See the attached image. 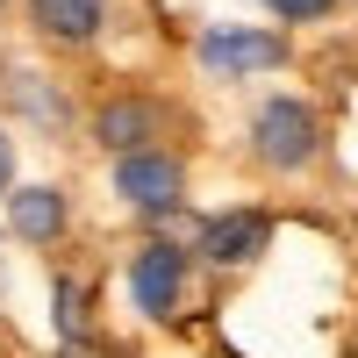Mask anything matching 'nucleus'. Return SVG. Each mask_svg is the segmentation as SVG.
Instances as JSON below:
<instances>
[{
	"instance_id": "nucleus-1",
	"label": "nucleus",
	"mask_w": 358,
	"mask_h": 358,
	"mask_svg": "<svg viewBox=\"0 0 358 358\" xmlns=\"http://www.w3.org/2000/svg\"><path fill=\"white\" fill-rule=\"evenodd\" d=\"M179 129V108L158 86H108V94L86 108V136H94L101 158H136V151H165Z\"/></svg>"
},
{
	"instance_id": "nucleus-2",
	"label": "nucleus",
	"mask_w": 358,
	"mask_h": 358,
	"mask_svg": "<svg viewBox=\"0 0 358 358\" xmlns=\"http://www.w3.org/2000/svg\"><path fill=\"white\" fill-rule=\"evenodd\" d=\"M322 143H330V129H322V108L315 101H301V94H265L251 108V158H258V172L301 179L322 158Z\"/></svg>"
},
{
	"instance_id": "nucleus-3",
	"label": "nucleus",
	"mask_w": 358,
	"mask_h": 358,
	"mask_svg": "<svg viewBox=\"0 0 358 358\" xmlns=\"http://www.w3.org/2000/svg\"><path fill=\"white\" fill-rule=\"evenodd\" d=\"M194 65L201 79H222V86H244L287 65V29H265V22H208L194 36Z\"/></svg>"
},
{
	"instance_id": "nucleus-4",
	"label": "nucleus",
	"mask_w": 358,
	"mask_h": 358,
	"mask_svg": "<svg viewBox=\"0 0 358 358\" xmlns=\"http://www.w3.org/2000/svg\"><path fill=\"white\" fill-rule=\"evenodd\" d=\"M129 301L143 322H172L179 308H187V280H194V244L187 236H143V244L129 251Z\"/></svg>"
},
{
	"instance_id": "nucleus-5",
	"label": "nucleus",
	"mask_w": 358,
	"mask_h": 358,
	"mask_svg": "<svg viewBox=\"0 0 358 358\" xmlns=\"http://www.w3.org/2000/svg\"><path fill=\"white\" fill-rule=\"evenodd\" d=\"M273 208H222V215L194 222V265L208 273H251V265L273 251Z\"/></svg>"
},
{
	"instance_id": "nucleus-6",
	"label": "nucleus",
	"mask_w": 358,
	"mask_h": 358,
	"mask_svg": "<svg viewBox=\"0 0 358 358\" xmlns=\"http://www.w3.org/2000/svg\"><path fill=\"white\" fill-rule=\"evenodd\" d=\"M108 187L122 194V208H136V215L151 222H172L179 208H187V158L172 151H136V158H115L108 165Z\"/></svg>"
},
{
	"instance_id": "nucleus-7",
	"label": "nucleus",
	"mask_w": 358,
	"mask_h": 358,
	"mask_svg": "<svg viewBox=\"0 0 358 358\" xmlns=\"http://www.w3.org/2000/svg\"><path fill=\"white\" fill-rule=\"evenodd\" d=\"M0 208H8V229L22 236L29 251H57L65 229H72V194L50 187V179H15Z\"/></svg>"
},
{
	"instance_id": "nucleus-8",
	"label": "nucleus",
	"mask_w": 358,
	"mask_h": 358,
	"mask_svg": "<svg viewBox=\"0 0 358 358\" xmlns=\"http://www.w3.org/2000/svg\"><path fill=\"white\" fill-rule=\"evenodd\" d=\"M0 94L15 101V115L36 136H50V143H65V136H79V108H72V94L65 86H50L43 72H29V65H8L0 72Z\"/></svg>"
},
{
	"instance_id": "nucleus-9",
	"label": "nucleus",
	"mask_w": 358,
	"mask_h": 358,
	"mask_svg": "<svg viewBox=\"0 0 358 358\" xmlns=\"http://www.w3.org/2000/svg\"><path fill=\"white\" fill-rule=\"evenodd\" d=\"M22 8H29L36 43L50 50H86L108 36V0H22Z\"/></svg>"
},
{
	"instance_id": "nucleus-10",
	"label": "nucleus",
	"mask_w": 358,
	"mask_h": 358,
	"mask_svg": "<svg viewBox=\"0 0 358 358\" xmlns=\"http://www.w3.org/2000/svg\"><path fill=\"white\" fill-rule=\"evenodd\" d=\"M94 301H101V287L86 273H50V330H57V351H94L101 344Z\"/></svg>"
},
{
	"instance_id": "nucleus-11",
	"label": "nucleus",
	"mask_w": 358,
	"mask_h": 358,
	"mask_svg": "<svg viewBox=\"0 0 358 358\" xmlns=\"http://www.w3.org/2000/svg\"><path fill=\"white\" fill-rule=\"evenodd\" d=\"M258 8L273 15L280 29H315V22H330V15L344 8V0H258Z\"/></svg>"
},
{
	"instance_id": "nucleus-12",
	"label": "nucleus",
	"mask_w": 358,
	"mask_h": 358,
	"mask_svg": "<svg viewBox=\"0 0 358 358\" xmlns=\"http://www.w3.org/2000/svg\"><path fill=\"white\" fill-rule=\"evenodd\" d=\"M15 136H8V122H0V201H8V187H15Z\"/></svg>"
},
{
	"instance_id": "nucleus-13",
	"label": "nucleus",
	"mask_w": 358,
	"mask_h": 358,
	"mask_svg": "<svg viewBox=\"0 0 358 358\" xmlns=\"http://www.w3.org/2000/svg\"><path fill=\"white\" fill-rule=\"evenodd\" d=\"M344 358H358V330H351V344H344Z\"/></svg>"
},
{
	"instance_id": "nucleus-14",
	"label": "nucleus",
	"mask_w": 358,
	"mask_h": 358,
	"mask_svg": "<svg viewBox=\"0 0 358 358\" xmlns=\"http://www.w3.org/2000/svg\"><path fill=\"white\" fill-rule=\"evenodd\" d=\"M0 308H8V273H0Z\"/></svg>"
},
{
	"instance_id": "nucleus-15",
	"label": "nucleus",
	"mask_w": 358,
	"mask_h": 358,
	"mask_svg": "<svg viewBox=\"0 0 358 358\" xmlns=\"http://www.w3.org/2000/svg\"><path fill=\"white\" fill-rule=\"evenodd\" d=\"M50 358H86V351H50Z\"/></svg>"
},
{
	"instance_id": "nucleus-16",
	"label": "nucleus",
	"mask_w": 358,
	"mask_h": 358,
	"mask_svg": "<svg viewBox=\"0 0 358 358\" xmlns=\"http://www.w3.org/2000/svg\"><path fill=\"white\" fill-rule=\"evenodd\" d=\"M0 15H8V0H0Z\"/></svg>"
}]
</instances>
